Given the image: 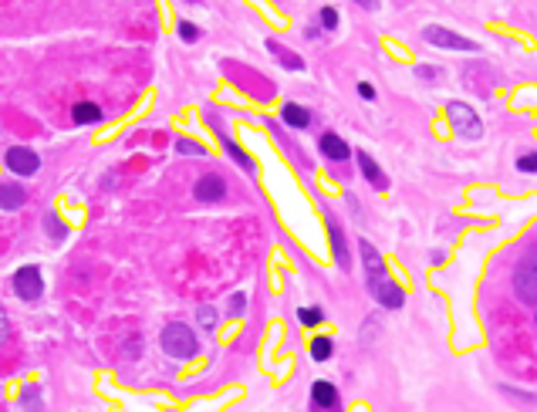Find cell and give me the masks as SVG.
<instances>
[{
	"mask_svg": "<svg viewBox=\"0 0 537 412\" xmlns=\"http://www.w3.org/2000/svg\"><path fill=\"white\" fill-rule=\"evenodd\" d=\"M318 149H321V156L331 159V162H345V159L351 156L348 142L342 136H335V132H325V136L318 138Z\"/></svg>",
	"mask_w": 537,
	"mask_h": 412,
	"instance_id": "11",
	"label": "cell"
},
{
	"mask_svg": "<svg viewBox=\"0 0 537 412\" xmlns=\"http://www.w3.org/2000/svg\"><path fill=\"white\" fill-rule=\"evenodd\" d=\"M358 95H362L365 101H375V88H372L368 81H362V85H358Z\"/></svg>",
	"mask_w": 537,
	"mask_h": 412,
	"instance_id": "29",
	"label": "cell"
},
{
	"mask_svg": "<svg viewBox=\"0 0 537 412\" xmlns=\"http://www.w3.org/2000/svg\"><path fill=\"white\" fill-rule=\"evenodd\" d=\"M159 345H162V352L169 355V358H193V355L200 352V341H196V334L190 332V325H183V321H173V325H166L162 332H159Z\"/></svg>",
	"mask_w": 537,
	"mask_h": 412,
	"instance_id": "2",
	"label": "cell"
},
{
	"mask_svg": "<svg viewBox=\"0 0 537 412\" xmlns=\"http://www.w3.org/2000/svg\"><path fill=\"white\" fill-rule=\"evenodd\" d=\"M416 75H422V78H436L440 71H436V68H426V64H419V68H416Z\"/></svg>",
	"mask_w": 537,
	"mask_h": 412,
	"instance_id": "30",
	"label": "cell"
},
{
	"mask_svg": "<svg viewBox=\"0 0 537 412\" xmlns=\"http://www.w3.org/2000/svg\"><path fill=\"white\" fill-rule=\"evenodd\" d=\"M298 321L307 325V328H314V325L325 321V314H321V308H298Z\"/></svg>",
	"mask_w": 537,
	"mask_h": 412,
	"instance_id": "22",
	"label": "cell"
},
{
	"mask_svg": "<svg viewBox=\"0 0 537 412\" xmlns=\"http://www.w3.org/2000/svg\"><path fill=\"white\" fill-rule=\"evenodd\" d=\"M71 118H75L78 125H95V122H102V108H98L95 101H78L75 108H71Z\"/></svg>",
	"mask_w": 537,
	"mask_h": 412,
	"instance_id": "15",
	"label": "cell"
},
{
	"mask_svg": "<svg viewBox=\"0 0 537 412\" xmlns=\"http://www.w3.org/2000/svg\"><path fill=\"white\" fill-rule=\"evenodd\" d=\"M318 17H321V27H325V31H335V27H338V10H335V7H321Z\"/></svg>",
	"mask_w": 537,
	"mask_h": 412,
	"instance_id": "25",
	"label": "cell"
},
{
	"mask_svg": "<svg viewBox=\"0 0 537 412\" xmlns=\"http://www.w3.org/2000/svg\"><path fill=\"white\" fill-rule=\"evenodd\" d=\"M14 294H18L20 301H27V304H34V301L44 294V277H41V267H34V264L20 267L18 274H14Z\"/></svg>",
	"mask_w": 537,
	"mask_h": 412,
	"instance_id": "6",
	"label": "cell"
},
{
	"mask_svg": "<svg viewBox=\"0 0 537 412\" xmlns=\"http://www.w3.org/2000/svg\"><path fill=\"white\" fill-rule=\"evenodd\" d=\"M179 38H183V41H196V38H200V31L193 27L190 20H183V24H179Z\"/></svg>",
	"mask_w": 537,
	"mask_h": 412,
	"instance_id": "27",
	"label": "cell"
},
{
	"mask_svg": "<svg viewBox=\"0 0 537 412\" xmlns=\"http://www.w3.org/2000/svg\"><path fill=\"white\" fill-rule=\"evenodd\" d=\"M358 254H362V264H365V284H368V291H372V297L382 304V308H389V311H399L405 304V294L403 287L396 284V280H389V274H385V260L382 254L368 243V240H358Z\"/></svg>",
	"mask_w": 537,
	"mask_h": 412,
	"instance_id": "1",
	"label": "cell"
},
{
	"mask_svg": "<svg viewBox=\"0 0 537 412\" xmlns=\"http://www.w3.org/2000/svg\"><path fill=\"white\" fill-rule=\"evenodd\" d=\"M227 311L237 318V314H244L247 311V294L244 291H237V294H230V304H227Z\"/></svg>",
	"mask_w": 537,
	"mask_h": 412,
	"instance_id": "24",
	"label": "cell"
},
{
	"mask_svg": "<svg viewBox=\"0 0 537 412\" xmlns=\"http://www.w3.org/2000/svg\"><path fill=\"white\" fill-rule=\"evenodd\" d=\"M325 227L328 234H331V250H335V260H338V267L342 271H351V254H348V240L342 234V227H338V220L331 213H325Z\"/></svg>",
	"mask_w": 537,
	"mask_h": 412,
	"instance_id": "9",
	"label": "cell"
},
{
	"mask_svg": "<svg viewBox=\"0 0 537 412\" xmlns=\"http://www.w3.org/2000/svg\"><path fill=\"white\" fill-rule=\"evenodd\" d=\"M176 152H183V156H203L207 149H203L200 142H190V138H179V142H176Z\"/></svg>",
	"mask_w": 537,
	"mask_h": 412,
	"instance_id": "23",
	"label": "cell"
},
{
	"mask_svg": "<svg viewBox=\"0 0 537 412\" xmlns=\"http://www.w3.org/2000/svg\"><path fill=\"white\" fill-rule=\"evenodd\" d=\"M20 412H41V389L38 385H27L20 392Z\"/></svg>",
	"mask_w": 537,
	"mask_h": 412,
	"instance_id": "19",
	"label": "cell"
},
{
	"mask_svg": "<svg viewBox=\"0 0 537 412\" xmlns=\"http://www.w3.org/2000/svg\"><path fill=\"white\" fill-rule=\"evenodd\" d=\"M514 294L524 304H537V247H527L514 267Z\"/></svg>",
	"mask_w": 537,
	"mask_h": 412,
	"instance_id": "3",
	"label": "cell"
},
{
	"mask_svg": "<svg viewBox=\"0 0 537 412\" xmlns=\"http://www.w3.org/2000/svg\"><path fill=\"white\" fill-rule=\"evenodd\" d=\"M517 169L520 173H537V152H524L517 159Z\"/></svg>",
	"mask_w": 537,
	"mask_h": 412,
	"instance_id": "26",
	"label": "cell"
},
{
	"mask_svg": "<svg viewBox=\"0 0 537 412\" xmlns=\"http://www.w3.org/2000/svg\"><path fill=\"white\" fill-rule=\"evenodd\" d=\"M429 260H433V264H442V260H446V254H442V250H433V254H429Z\"/></svg>",
	"mask_w": 537,
	"mask_h": 412,
	"instance_id": "31",
	"label": "cell"
},
{
	"mask_svg": "<svg viewBox=\"0 0 537 412\" xmlns=\"http://www.w3.org/2000/svg\"><path fill=\"white\" fill-rule=\"evenodd\" d=\"M311 412H342V399L331 382H314L311 385Z\"/></svg>",
	"mask_w": 537,
	"mask_h": 412,
	"instance_id": "8",
	"label": "cell"
},
{
	"mask_svg": "<svg viewBox=\"0 0 537 412\" xmlns=\"http://www.w3.org/2000/svg\"><path fill=\"white\" fill-rule=\"evenodd\" d=\"M355 159H358V166H362V173H365V179L372 183V186H379V190H385L389 186V179H385V173L375 166V159L368 156V152H355Z\"/></svg>",
	"mask_w": 537,
	"mask_h": 412,
	"instance_id": "14",
	"label": "cell"
},
{
	"mask_svg": "<svg viewBox=\"0 0 537 412\" xmlns=\"http://www.w3.org/2000/svg\"><path fill=\"white\" fill-rule=\"evenodd\" d=\"M44 234L51 236L55 243H61V240H68V227L58 220V213H44Z\"/></svg>",
	"mask_w": 537,
	"mask_h": 412,
	"instance_id": "18",
	"label": "cell"
},
{
	"mask_svg": "<svg viewBox=\"0 0 537 412\" xmlns=\"http://www.w3.org/2000/svg\"><path fill=\"white\" fill-rule=\"evenodd\" d=\"M281 118L288 122L291 129H298V132H301V129H307V125H311V112H307V108H301L298 101H288V105L281 108Z\"/></svg>",
	"mask_w": 537,
	"mask_h": 412,
	"instance_id": "13",
	"label": "cell"
},
{
	"mask_svg": "<svg viewBox=\"0 0 537 412\" xmlns=\"http://www.w3.org/2000/svg\"><path fill=\"white\" fill-rule=\"evenodd\" d=\"M7 338H11V321H7V311L0 308V345H4Z\"/></svg>",
	"mask_w": 537,
	"mask_h": 412,
	"instance_id": "28",
	"label": "cell"
},
{
	"mask_svg": "<svg viewBox=\"0 0 537 412\" xmlns=\"http://www.w3.org/2000/svg\"><path fill=\"white\" fill-rule=\"evenodd\" d=\"M27 203V193L18 183H0V210H20Z\"/></svg>",
	"mask_w": 537,
	"mask_h": 412,
	"instance_id": "12",
	"label": "cell"
},
{
	"mask_svg": "<svg viewBox=\"0 0 537 412\" xmlns=\"http://www.w3.org/2000/svg\"><path fill=\"white\" fill-rule=\"evenodd\" d=\"M267 51H274V58L281 61L288 71H305V61L298 58V55H291L284 44H277V41H267Z\"/></svg>",
	"mask_w": 537,
	"mask_h": 412,
	"instance_id": "16",
	"label": "cell"
},
{
	"mask_svg": "<svg viewBox=\"0 0 537 412\" xmlns=\"http://www.w3.org/2000/svg\"><path fill=\"white\" fill-rule=\"evenodd\" d=\"M193 197L200 199V203H216V199L227 197V179L223 176H203L196 179V186H193Z\"/></svg>",
	"mask_w": 537,
	"mask_h": 412,
	"instance_id": "10",
	"label": "cell"
},
{
	"mask_svg": "<svg viewBox=\"0 0 537 412\" xmlns=\"http://www.w3.org/2000/svg\"><path fill=\"white\" fill-rule=\"evenodd\" d=\"M331 355H335V341L331 338H314L311 341V358L314 362H328Z\"/></svg>",
	"mask_w": 537,
	"mask_h": 412,
	"instance_id": "20",
	"label": "cell"
},
{
	"mask_svg": "<svg viewBox=\"0 0 537 412\" xmlns=\"http://www.w3.org/2000/svg\"><path fill=\"white\" fill-rule=\"evenodd\" d=\"M534 321H537V318H534Z\"/></svg>",
	"mask_w": 537,
	"mask_h": 412,
	"instance_id": "32",
	"label": "cell"
},
{
	"mask_svg": "<svg viewBox=\"0 0 537 412\" xmlns=\"http://www.w3.org/2000/svg\"><path fill=\"white\" fill-rule=\"evenodd\" d=\"M4 162H7V169L18 173V176H34V173L41 169L38 152L27 149V145H11V149L4 152Z\"/></svg>",
	"mask_w": 537,
	"mask_h": 412,
	"instance_id": "7",
	"label": "cell"
},
{
	"mask_svg": "<svg viewBox=\"0 0 537 412\" xmlns=\"http://www.w3.org/2000/svg\"><path fill=\"white\" fill-rule=\"evenodd\" d=\"M223 149L230 152V159H233V162H237V166H244V169H247L250 176L257 173V166H253V159H250L247 152H244V149H240V145H237V142H233L230 136H223Z\"/></svg>",
	"mask_w": 537,
	"mask_h": 412,
	"instance_id": "17",
	"label": "cell"
},
{
	"mask_svg": "<svg viewBox=\"0 0 537 412\" xmlns=\"http://www.w3.org/2000/svg\"><path fill=\"white\" fill-rule=\"evenodd\" d=\"M196 321H200L207 332H213V328H216V321H220V314H216V308H213V304H200V311H196Z\"/></svg>",
	"mask_w": 537,
	"mask_h": 412,
	"instance_id": "21",
	"label": "cell"
},
{
	"mask_svg": "<svg viewBox=\"0 0 537 412\" xmlns=\"http://www.w3.org/2000/svg\"><path fill=\"white\" fill-rule=\"evenodd\" d=\"M446 118H449V125H453L463 138H470V142H477V138L483 136V122H480V115L470 108V105H463V101H449V105H446Z\"/></svg>",
	"mask_w": 537,
	"mask_h": 412,
	"instance_id": "4",
	"label": "cell"
},
{
	"mask_svg": "<svg viewBox=\"0 0 537 412\" xmlns=\"http://www.w3.org/2000/svg\"><path fill=\"white\" fill-rule=\"evenodd\" d=\"M422 38L429 41L433 48H442V51H466V55H477L480 44L470 38H460V34H453V31H446V27H422Z\"/></svg>",
	"mask_w": 537,
	"mask_h": 412,
	"instance_id": "5",
	"label": "cell"
}]
</instances>
